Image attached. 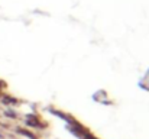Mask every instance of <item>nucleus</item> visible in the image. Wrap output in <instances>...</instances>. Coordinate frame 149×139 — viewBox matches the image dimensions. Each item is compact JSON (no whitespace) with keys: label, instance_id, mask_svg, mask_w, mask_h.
Listing matches in <instances>:
<instances>
[]
</instances>
